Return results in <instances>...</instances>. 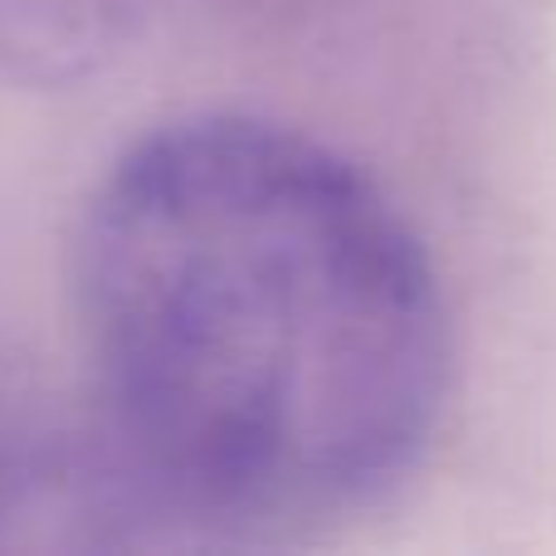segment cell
Here are the masks:
<instances>
[{
	"instance_id": "cell-1",
	"label": "cell",
	"mask_w": 556,
	"mask_h": 556,
	"mask_svg": "<svg viewBox=\"0 0 556 556\" xmlns=\"http://www.w3.org/2000/svg\"><path fill=\"white\" fill-rule=\"evenodd\" d=\"M68 293L108 425L181 508L352 513L440 434V274L362 166L288 123L191 113L142 132L78 215Z\"/></svg>"
}]
</instances>
